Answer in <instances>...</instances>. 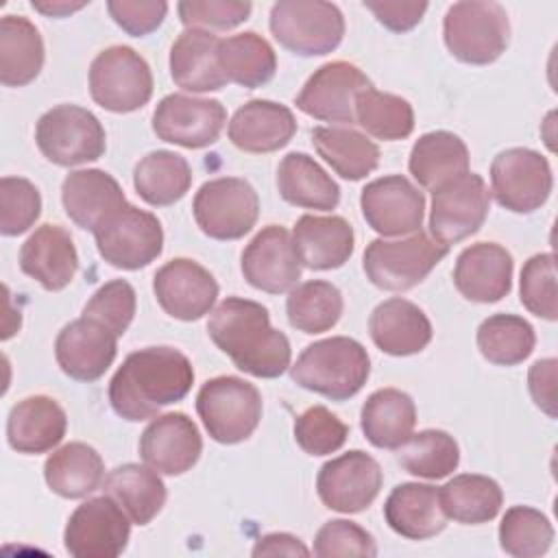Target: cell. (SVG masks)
<instances>
[{
  "label": "cell",
  "mask_w": 558,
  "mask_h": 558,
  "mask_svg": "<svg viewBox=\"0 0 558 558\" xmlns=\"http://www.w3.org/2000/svg\"><path fill=\"white\" fill-rule=\"evenodd\" d=\"M192 384L194 368L187 355L172 347H146L129 353L113 373L109 403L120 418L140 423L181 401Z\"/></svg>",
  "instance_id": "cell-1"
},
{
  "label": "cell",
  "mask_w": 558,
  "mask_h": 558,
  "mask_svg": "<svg viewBox=\"0 0 558 558\" xmlns=\"http://www.w3.org/2000/svg\"><path fill=\"white\" fill-rule=\"evenodd\" d=\"M207 333L235 368L253 377L275 379L290 366V340L270 325L268 310L257 301L227 296L211 312Z\"/></svg>",
  "instance_id": "cell-2"
},
{
  "label": "cell",
  "mask_w": 558,
  "mask_h": 558,
  "mask_svg": "<svg viewBox=\"0 0 558 558\" xmlns=\"http://www.w3.org/2000/svg\"><path fill=\"white\" fill-rule=\"evenodd\" d=\"M368 375L371 357L366 349L347 336H331L307 344L290 366L292 381L331 401L355 397Z\"/></svg>",
  "instance_id": "cell-3"
},
{
  "label": "cell",
  "mask_w": 558,
  "mask_h": 558,
  "mask_svg": "<svg viewBox=\"0 0 558 558\" xmlns=\"http://www.w3.org/2000/svg\"><path fill=\"white\" fill-rule=\"evenodd\" d=\"M447 50L462 63L488 65L510 41V20L499 2L464 0L447 9L442 20Z\"/></svg>",
  "instance_id": "cell-4"
},
{
  "label": "cell",
  "mask_w": 558,
  "mask_h": 558,
  "mask_svg": "<svg viewBox=\"0 0 558 558\" xmlns=\"http://www.w3.org/2000/svg\"><path fill=\"white\" fill-rule=\"evenodd\" d=\"M259 390L233 375L207 379L196 395V412L207 434L220 445H238L253 436L262 421Z\"/></svg>",
  "instance_id": "cell-5"
},
{
  "label": "cell",
  "mask_w": 558,
  "mask_h": 558,
  "mask_svg": "<svg viewBox=\"0 0 558 558\" xmlns=\"http://www.w3.org/2000/svg\"><path fill=\"white\" fill-rule=\"evenodd\" d=\"M270 33L292 54L320 57L344 37V15L331 2L281 0L270 9Z\"/></svg>",
  "instance_id": "cell-6"
},
{
  "label": "cell",
  "mask_w": 558,
  "mask_h": 558,
  "mask_svg": "<svg viewBox=\"0 0 558 558\" xmlns=\"http://www.w3.org/2000/svg\"><path fill=\"white\" fill-rule=\"evenodd\" d=\"M449 253L425 231L405 240H373L364 251V272L373 286L388 292H405L418 286Z\"/></svg>",
  "instance_id": "cell-7"
},
{
  "label": "cell",
  "mask_w": 558,
  "mask_h": 558,
  "mask_svg": "<svg viewBox=\"0 0 558 558\" xmlns=\"http://www.w3.org/2000/svg\"><path fill=\"white\" fill-rule=\"evenodd\" d=\"M35 142L50 163L63 168L96 161L107 150V135L100 120L78 105L48 109L37 120Z\"/></svg>",
  "instance_id": "cell-8"
},
{
  "label": "cell",
  "mask_w": 558,
  "mask_h": 558,
  "mask_svg": "<svg viewBox=\"0 0 558 558\" xmlns=\"http://www.w3.org/2000/svg\"><path fill=\"white\" fill-rule=\"evenodd\" d=\"M89 94L107 111H137L153 96L150 65L129 46H109L89 65Z\"/></svg>",
  "instance_id": "cell-9"
},
{
  "label": "cell",
  "mask_w": 558,
  "mask_h": 558,
  "mask_svg": "<svg viewBox=\"0 0 558 558\" xmlns=\"http://www.w3.org/2000/svg\"><path fill=\"white\" fill-rule=\"evenodd\" d=\"M198 229L214 240H240L257 222L259 198L255 187L240 177L205 181L192 203Z\"/></svg>",
  "instance_id": "cell-10"
},
{
  "label": "cell",
  "mask_w": 558,
  "mask_h": 558,
  "mask_svg": "<svg viewBox=\"0 0 558 558\" xmlns=\"http://www.w3.org/2000/svg\"><path fill=\"white\" fill-rule=\"evenodd\" d=\"M488 209L490 192L486 181L475 172H464L432 190L429 233L449 248L477 233Z\"/></svg>",
  "instance_id": "cell-11"
},
{
  "label": "cell",
  "mask_w": 558,
  "mask_h": 558,
  "mask_svg": "<svg viewBox=\"0 0 558 558\" xmlns=\"http://www.w3.org/2000/svg\"><path fill=\"white\" fill-rule=\"evenodd\" d=\"M100 257L113 268L140 270L163 251V229L155 214L126 203L96 231Z\"/></svg>",
  "instance_id": "cell-12"
},
{
  "label": "cell",
  "mask_w": 558,
  "mask_h": 558,
  "mask_svg": "<svg viewBox=\"0 0 558 558\" xmlns=\"http://www.w3.org/2000/svg\"><path fill=\"white\" fill-rule=\"evenodd\" d=\"M554 187L549 161L532 148H506L490 163V192L512 214H532Z\"/></svg>",
  "instance_id": "cell-13"
},
{
  "label": "cell",
  "mask_w": 558,
  "mask_h": 558,
  "mask_svg": "<svg viewBox=\"0 0 558 558\" xmlns=\"http://www.w3.org/2000/svg\"><path fill=\"white\" fill-rule=\"evenodd\" d=\"M131 523L113 497H92L68 519L63 532L65 551L74 558H116L129 545Z\"/></svg>",
  "instance_id": "cell-14"
},
{
  "label": "cell",
  "mask_w": 558,
  "mask_h": 558,
  "mask_svg": "<svg viewBox=\"0 0 558 558\" xmlns=\"http://www.w3.org/2000/svg\"><path fill=\"white\" fill-rule=\"evenodd\" d=\"M227 109L216 98L168 94L153 111V131L161 142L183 148H205L218 142Z\"/></svg>",
  "instance_id": "cell-15"
},
{
  "label": "cell",
  "mask_w": 558,
  "mask_h": 558,
  "mask_svg": "<svg viewBox=\"0 0 558 558\" xmlns=\"http://www.w3.org/2000/svg\"><path fill=\"white\" fill-rule=\"evenodd\" d=\"M381 482L384 473L377 460L362 449H351L320 466L316 490L329 510L355 514L377 499Z\"/></svg>",
  "instance_id": "cell-16"
},
{
  "label": "cell",
  "mask_w": 558,
  "mask_h": 558,
  "mask_svg": "<svg viewBox=\"0 0 558 558\" xmlns=\"http://www.w3.org/2000/svg\"><path fill=\"white\" fill-rule=\"evenodd\" d=\"M373 87L371 78L349 61H329L320 65L303 85L294 105L320 122L355 124V98Z\"/></svg>",
  "instance_id": "cell-17"
},
{
  "label": "cell",
  "mask_w": 558,
  "mask_h": 558,
  "mask_svg": "<svg viewBox=\"0 0 558 558\" xmlns=\"http://www.w3.org/2000/svg\"><path fill=\"white\" fill-rule=\"evenodd\" d=\"M360 207L366 225L379 235H408L421 231L425 196L408 177L388 174L366 183Z\"/></svg>",
  "instance_id": "cell-18"
},
{
  "label": "cell",
  "mask_w": 558,
  "mask_h": 558,
  "mask_svg": "<svg viewBox=\"0 0 558 558\" xmlns=\"http://www.w3.org/2000/svg\"><path fill=\"white\" fill-rule=\"evenodd\" d=\"M153 292L168 316L177 320H198L211 312L218 299V283L198 262L177 257L155 272Z\"/></svg>",
  "instance_id": "cell-19"
},
{
  "label": "cell",
  "mask_w": 558,
  "mask_h": 558,
  "mask_svg": "<svg viewBox=\"0 0 558 558\" xmlns=\"http://www.w3.org/2000/svg\"><path fill=\"white\" fill-rule=\"evenodd\" d=\"M244 279L268 294H283L299 286L301 262L288 229L268 225L242 251Z\"/></svg>",
  "instance_id": "cell-20"
},
{
  "label": "cell",
  "mask_w": 558,
  "mask_h": 558,
  "mask_svg": "<svg viewBox=\"0 0 558 558\" xmlns=\"http://www.w3.org/2000/svg\"><path fill=\"white\" fill-rule=\"evenodd\" d=\"M203 438L196 423L183 412L157 414L140 436L144 464L163 475H183L201 458Z\"/></svg>",
  "instance_id": "cell-21"
},
{
  "label": "cell",
  "mask_w": 558,
  "mask_h": 558,
  "mask_svg": "<svg viewBox=\"0 0 558 558\" xmlns=\"http://www.w3.org/2000/svg\"><path fill=\"white\" fill-rule=\"evenodd\" d=\"M116 353L118 336L87 316L68 323L54 340V357L59 368L76 381L100 379L113 364Z\"/></svg>",
  "instance_id": "cell-22"
},
{
  "label": "cell",
  "mask_w": 558,
  "mask_h": 558,
  "mask_svg": "<svg viewBox=\"0 0 558 558\" xmlns=\"http://www.w3.org/2000/svg\"><path fill=\"white\" fill-rule=\"evenodd\" d=\"M512 255L497 242L466 246L453 268L456 290L473 303H497L512 288Z\"/></svg>",
  "instance_id": "cell-23"
},
{
  "label": "cell",
  "mask_w": 558,
  "mask_h": 558,
  "mask_svg": "<svg viewBox=\"0 0 558 558\" xmlns=\"http://www.w3.org/2000/svg\"><path fill=\"white\" fill-rule=\"evenodd\" d=\"M20 268L44 290L59 292L78 270V253L70 233L59 225L37 227L20 248Z\"/></svg>",
  "instance_id": "cell-24"
},
{
  "label": "cell",
  "mask_w": 558,
  "mask_h": 558,
  "mask_svg": "<svg viewBox=\"0 0 558 558\" xmlns=\"http://www.w3.org/2000/svg\"><path fill=\"white\" fill-rule=\"evenodd\" d=\"M61 203L68 218L87 231H96L109 216L126 205L120 183L105 170H74L63 179Z\"/></svg>",
  "instance_id": "cell-25"
},
{
  "label": "cell",
  "mask_w": 558,
  "mask_h": 558,
  "mask_svg": "<svg viewBox=\"0 0 558 558\" xmlns=\"http://www.w3.org/2000/svg\"><path fill=\"white\" fill-rule=\"evenodd\" d=\"M229 140L244 153H275L296 133L294 113L275 100H248L229 122Z\"/></svg>",
  "instance_id": "cell-26"
},
{
  "label": "cell",
  "mask_w": 558,
  "mask_h": 558,
  "mask_svg": "<svg viewBox=\"0 0 558 558\" xmlns=\"http://www.w3.org/2000/svg\"><path fill=\"white\" fill-rule=\"evenodd\" d=\"M292 244L301 266L310 270H333L349 262L355 233L342 216L305 214L294 222Z\"/></svg>",
  "instance_id": "cell-27"
},
{
  "label": "cell",
  "mask_w": 558,
  "mask_h": 558,
  "mask_svg": "<svg viewBox=\"0 0 558 558\" xmlns=\"http://www.w3.org/2000/svg\"><path fill=\"white\" fill-rule=\"evenodd\" d=\"M68 429L65 410L46 395H33L17 401L7 418V440L11 449L37 456L54 449Z\"/></svg>",
  "instance_id": "cell-28"
},
{
  "label": "cell",
  "mask_w": 558,
  "mask_h": 558,
  "mask_svg": "<svg viewBox=\"0 0 558 558\" xmlns=\"http://www.w3.org/2000/svg\"><path fill=\"white\" fill-rule=\"evenodd\" d=\"M368 331L377 349L388 355H414L432 342V323L425 312L401 296L381 301L371 318Z\"/></svg>",
  "instance_id": "cell-29"
},
{
  "label": "cell",
  "mask_w": 558,
  "mask_h": 558,
  "mask_svg": "<svg viewBox=\"0 0 558 558\" xmlns=\"http://www.w3.org/2000/svg\"><path fill=\"white\" fill-rule=\"evenodd\" d=\"M384 519L392 532L410 541L432 538L447 525L438 488L418 482H405L392 488L384 504Z\"/></svg>",
  "instance_id": "cell-30"
},
{
  "label": "cell",
  "mask_w": 558,
  "mask_h": 558,
  "mask_svg": "<svg viewBox=\"0 0 558 558\" xmlns=\"http://www.w3.org/2000/svg\"><path fill=\"white\" fill-rule=\"evenodd\" d=\"M220 37L185 28L170 48V76L172 81L192 94L216 92L227 85V78L218 63Z\"/></svg>",
  "instance_id": "cell-31"
},
{
  "label": "cell",
  "mask_w": 558,
  "mask_h": 558,
  "mask_svg": "<svg viewBox=\"0 0 558 558\" xmlns=\"http://www.w3.org/2000/svg\"><path fill=\"white\" fill-rule=\"evenodd\" d=\"M360 425L373 447L399 449L414 434L416 405L403 390L379 388L364 401Z\"/></svg>",
  "instance_id": "cell-32"
},
{
  "label": "cell",
  "mask_w": 558,
  "mask_h": 558,
  "mask_svg": "<svg viewBox=\"0 0 558 558\" xmlns=\"http://www.w3.org/2000/svg\"><path fill=\"white\" fill-rule=\"evenodd\" d=\"M102 493L113 497L135 525H148L166 504V484L148 464L116 466L102 480Z\"/></svg>",
  "instance_id": "cell-33"
},
{
  "label": "cell",
  "mask_w": 558,
  "mask_h": 558,
  "mask_svg": "<svg viewBox=\"0 0 558 558\" xmlns=\"http://www.w3.org/2000/svg\"><path fill=\"white\" fill-rule=\"evenodd\" d=\"M277 190L294 207L331 211L340 203L338 183L305 153H288L277 168Z\"/></svg>",
  "instance_id": "cell-34"
},
{
  "label": "cell",
  "mask_w": 558,
  "mask_h": 558,
  "mask_svg": "<svg viewBox=\"0 0 558 558\" xmlns=\"http://www.w3.org/2000/svg\"><path fill=\"white\" fill-rule=\"evenodd\" d=\"M44 480L63 499H83L102 486L105 462L87 442H68L44 464Z\"/></svg>",
  "instance_id": "cell-35"
},
{
  "label": "cell",
  "mask_w": 558,
  "mask_h": 558,
  "mask_svg": "<svg viewBox=\"0 0 558 558\" xmlns=\"http://www.w3.org/2000/svg\"><path fill=\"white\" fill-rule=\"evenodd\" d=\"M44 68V39L37 26L24 15H4L0 20V83L24 87L33 83Z\"/></svg>",
  "instance_id": "cell-36"
},
{
  "label": "cell",
  "mask_w": 558,
  "mask_h": 558,
  "mask_svg": "<svg viewBox=\"0 0 558 558\" xmlns=\"http://www.w3.org/2000/svg\"><path fill=\"white\" fill-rule=\"evenodd\" d=\"M408 170L421 187L436 190L469 172V148L451 131H429L414 142Z\"/></svg>",
  "instance_id": "cell-37"
},
{
  "label": "cell",
  "mask_w": 558,
  "mask_h": 558,
  "mask_svg": "<svg viewBox=\"0 0 558 558\" xmlns=\"http://www.w3.org/2000/svg\"><path fill=\"white\" fill-rule=\"evenodd\" d=\"M316 153L347 181H360L379 163V146L351 126H316L312 129Z\"/></svg>",
  "instance_id": "cell-38"
},
{
  "label": "cell",
  "mask_w": 558,
  "mask_h": 558,
  "mask_svg": "<svg viewBox=\"0 0 558 558\" xmlns=\"http://www.w3.org/2000/svg\"><path fill=\"white\" fill-rule=\"evenodd\" d=\"M440 508L447 519L464 525H480L493 521L504 504L501 486L477 473H460L438 488Z\"/></svg>",
  "instance_id": "cell-39"
},
{
  "label": "cell",
  "mask_w": 558,
  "mask_h": 558,
  "mask_svg": "<svg viewBox=\"0 0 558 558\" xmlns=\"http://www.w3.org/2000/svg\"><path fill=\"white\" fill-rule=\"evenodd\" d=\"M218 63L227 83L246 89L266 85L277 72V54L272 46L253 31L220 39Z\"/></svg>",
  "instance_id": "cell-40"
},
{
  "label": "cell",
  "mask_w": 558,
  "mask_h": 558,
  "mask_svg": "<svg viewBox=\"0 0 558 558\" xmlns=\"http://www.w3.org/2000/svg\"><path fill=\"white\" fill-rule=\"evenodd\" d=\"M192 185V168L185 157L172 150H153L135 163L133 187L153 207H168L181 201Z\"/></svg>",
  "instance_id": "cell-41"
},
{
  "label": "cell",
  "mask_w": 558,
  "mask_h": 558,
  "mask_svg": "<svg viewBox=\"0 0 558 558\" xmlns=\"http://www.w3.org/2000/svg\"><path fill=\"white\" fill-rule=\"evenodd\" d=\"M477 349L497 366H517L530 357L536 344L534 327L517 314H493L477 327Z\"/></svg>",
  "instance_id": "cell-42"
},
{
  "label": "cell",
  "mask_w": 558,
  "mask_h": 558,
  "mask_svg": "<svg viewBox=\"0 0 558 558\" xmlns=\"http://www.w3.org/2000/svg\"><path fill=\"white\" fill-rule=\"evenodd\" d=\"M342 292L323 279L299 283L290 290L286 301L288 323L303 333L329 331L342 316Z\"/></svg>",
  "instance_id": "cell-43"
},
{
  "label": "cell",
  "mask_w": 558,
  "mask_h": 558,
  "mask_svg": "<svg viewBox=\"0 0 558 558\" xmlns=\"http://www.w3.org/2000/svg\"><path fill=\"white\" fill-rule=\"evenodd\" d=\"M355 124L384 142L405 140L414 131V109L401 96L366 87L355 98Z\"/></svg>",
  "instance_id": "cell-44"
},
{
  "label": "cell",
  "mask_w": 558,
  "mask_h": 558,
  "mask_svg": "<svg viewBox=\"0 0 558 558\" xmlns=\"http://www.w3.org/2000/svg\"><path fill=\"white\" fill-rule=\"evenodd\" d=\"M399 464L416 477L442 480L460 464V447L456 438L442 429H423L412 434L397 449Z\"/></svg>",
  "instance_id": "cell-45"
},
{
  "label": "cell",
  "mask_w": 558,
  "mask_h": 558,
  "mask_svg": "<svg viewBox=\"0 0 558 558\" xmlns=\"http://www.w3.org/2000/svg\"><path fill=\"white\" fill-rule=\"evenodd\" d=\"M554 541L549 519L532 506H512L499 523V545L514 558H538Z\"/></svg>",
  "instance_id": "cell-46"
},
{
  "label": "cell",
  "mask_w": 558,
  "mask_h": 558,
  "mask_svg": "<svg viewBox=\"0 0 558 558\" xmlns=\"http://www.w3.org/2000/svg\"><path fill=\"white\" fill-rule=\"evenodd\" d=\"M521 303L527 312L538 318L556 320L558 303H556V262L554 253L532 255L521 268L519 283Z\"/></svg>",
  "instance_id": "cell-47"
},
{
  "label": "cell",
  "mask_w": 558,
  "mask_h": 558,
  "mask_svg": "<svg viewBox=\"0 0 558 558\" xmlns=\"http://www.w3.org/2000/svg\"><path fill=\"white\" fill-rule=\"evenodd\" d=\"M349 436V427L325 405H312L294 421V440L307 456L336 453Z\"/></svg>",
  "instance_id": "cell-48"
},
{
  "label": "cell",
  "mask_w": 558,
  "mask_h": 558,
  "mask_svg": "<svg viewBox=\"0 0 558 558\" xmlns=\"http://www.w3.org/2000/svg\"><path fill=\"white\" fill-rule=\"evenodd\" d=\"M41 214L39 190L22 177H2L0 181V231L20 235L28 231Z\"/></svg>",
  "instance_id": "cell-49"
},
{
  "label": "cell",
  "mask_w": 558,
  "mask_h": 558,
  "mask_svg": "<svg viewBox=\"0 0 558 558\" xmlns=\"http://www.w3.org/2000/svg\"><path fill=\"white\" fill-rule=\"evenodd\" d=\"M135 307L137 299L133 286L124 279H113L92 294L83 307V316L98 320L120 338L133 323Z\"/></svg>",
  "instance_id": "cell-50"
},
{
  "label": "cell",
  "mask_w": 558,
  "mask_h": 558,
  "mask_svg": "<svg viewBox=\"0 0 558 558\" xmlns=\"http://www.w3.org/2000/svg\"><path fill=\"white\" fill-rule=\"evenodd\" d=\"M248 0H183L177 4L181 24L198 31H231L248 20Z\"/></svg>",
  "instance_id": "cell-51"
},
{
  "label": "cell",
  "mask_w": 558,
  "mask_h": 558,
  "mask_svg": "<svg viewBox=\"0 0 558 558\" xmlns=\"http://www.w3.org/2000/svg\"><path fill=\"white\" fill-rule=\"evenodd\" d=\"M314 554L318 558H333V556L373 558L377 556V545L362 525L347 519H333V521H327L316 532Z\"/></svg>",
  "instance_id": "cell-52"
},
{
  "label": "cell",
  "mask_w": 558,
  "mask_h": 558,
  "mask_svg": "<svg viewBox=\"0 0 558 558\" xmlns=\"http://www.w3.org/2000/svg\"><path fill=\"white\" fill-rule=\"evenodd\" d=\"M107 11L113 22L131 37H144L157 31L168 13L163 0H109Z\"/></svg>",
  "instance_id": "cell-53"
},
{
  "label": "cell",
  "mask_w": 558,
  "mask_h": 558,
  "mask_svg": "<svg viewBox=\"0 0 558 558\" xmlns=\"http://www.w3.org/2000/svg\"><path fill=\"white\" fill-rule=\"evenodd\" d=\"M364 9H368L388 31L405 33L423 20L427 2H364Z\"/></svg>",
  "instance_id": "cell-54"
},
{
  "label": "cell",
  "mask_w": 558,
  "mask_h": 558,
  "mask_svg": "<svg viewBox=\"0 0 558 558\" xmlns=\"http://www.w3.org/2000/svg\"><path fill=\"white\" fill-rule=\"evenodd\" d=\"M556 366L554 357L538 360L530 366L527 388L536 408H541L549 418H556Z\"/></svg>",
  "instance_id": "cell-55"
},
{
  "label": "cell",
  "mask_w": 558,
  "mask_h": 558,
  "mask_svg": "<svg viewBox=\"0 0 558 558\" xmlns=\"http://www.w3.org/2000/svg\"><path fill=\"white\" fill-rule=\"evenodd\" d=\"M251 554L253 556H310V549L294 534L272 532L257 538Z\"/></svg>",
  "instance_id": "cell-56"
},
{
  "label": "cell",
  "mask_w": 558,
  "mask_h": 558,
  "mask_svg": "<svg viewBox=\"0 0 558 558\" xmlns=\"http://www.w3.org/2000/svg\"><path fill=\"white\" fill-rule=\"evenodd\" d=\"M31 7L48 17H65L83 7H87V2H70V0H33Z\"/></svg>",
  "instance_id": "cell-57"
}]
</instances>
